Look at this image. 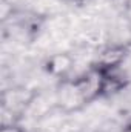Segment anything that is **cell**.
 <instances>
[{
  "mask_svg": "<svg viewBox=\"0 0 131 132\" xmlns=\"http://www.w3.org/2000/svg\"><path fill=\"white\" fill-rule=\"evenodd\" d=\"M125 9H127V15H128V19L131 20V0L127 2V8H125Z\"/></svg>",
  "mask_w": 131,
  "mask_h": 132,
  "instance_id": "4",
  "label": "cell"
},
{
  "mask_svg": "<svg viewBox=\"0 0 131 132\" xmlns=\"http://www.w3.org/2000/svg\"><path fill=\"white\" fill-rule=\"evenodd\" d=\"M74 68V59L71 54L68 52H59L51 55L46 63H45V69L49 75L60 78V80H66V77L69 75V72Z\"/></svg>",
  "mask_w": 131,
  "mask_h": 132,
  "instance_id": "2",
  "label": "cell"
},
{
  "mask_svg": "<svg viewBox=\"0 0 131 132\" xmlns=\"http://www.w3.org/2000/svg\"><path fill=\"white\" fill-rule=\"evenodd\" d=\"M128 55V48L123 45H111L106 46L105 49H102V52L99 54L97 60L93 68H96L97 71H111V69H117L123 63V60Z\"/></svg>",
  "mask_w": 131,
  "mask_h": 132,
  "instance_id": "1",
  "label": "cell"
},
{
  "mask_svg": "<svg viewBox=\"0 0 131 132\" xmlns=\"http://www.w3.org/2000/svg\"><path fill=\"white\" fill-rule=\"evenodd\" d=\"M0 132H26V131L17 123H8V125H3L0 128Z\"/></svg>",
  "mask_w": 131,
  "mask_h": 132,
  "instance_id": "3",
  "label": "cell"
}]
</instances>
